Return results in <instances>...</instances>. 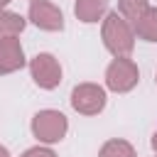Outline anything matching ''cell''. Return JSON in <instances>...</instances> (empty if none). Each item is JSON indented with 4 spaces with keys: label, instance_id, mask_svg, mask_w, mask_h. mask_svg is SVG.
<instances>
[{
    "label": "cell",
    "instance_id": "cell-12",
    "mask_svg": "<svg viewBox=\"0 0 157 157\" xmlns=\"http://www.w3.org/2000/svg\"><path fill=\"white\" fill-rule=\"evenodd\" d=\"M147 7H150L147 0H118V12H120L130 25H135V22L145 15Z\"/></svg>",
    "mask_w": 157,
    "mask_h": 157
},
{
    "label": "cell",
    "instance_id": "cell-11",
    "mask_svg": "<svg viewBox=\"0 0 157 157\" xmlns=\"http://www.w3.org/2000/svg\"><path fill=\"white\" fill-rule=\"evenodd\" d=\"M98 157H137V155H135V147H132L128 140H118V137H115V140L103 142Z\"/></svg>",
    "mask_w": 157,
    "mask_h": 157
},
{
    "label": "cell",
    "instance_id": "cell-17",
    "mask_svg": "<svg viewBox=\"0 0 157 157\" xmlns=\"http://www.w3.org/2000/svg\"><path fill=\"white\" fill-rule=\"evenodd\" d=\"M155 81H157V78H155Z\"/></svg>",
    "mask_w": 157,
    "mask_h": 157
},
{
    "label": "cell",
    "instance_id": "cell-14",
    "mask_svg": "<svg viewBox=\"0 0 157 157\" xmlns=\"http://www.w3.org/2000/svg\"><path fill=\"white\" fill-rule=\"evenodd\" d=\"M152 150H155V152H157V132H155V135H152Z\"/></svg>",
    "mask_w": 157,
    "mask_h": 157
},
{
    "label": "cell",
    "instance_id": "cell-8",
    "mask_svg": "<svg viewBox=\"0 0 157 157\" xmlns=\"http://www.w3.org/2000/svg\"><path fill=\"white\" fill-rule=\"evenodd\" d=\"M108 10V0H76L74 12L81 22H98Z\"/></svg>",
    "mask_w": 157,
    "mask_h": 157
},
{
    "label": "cell",
    "instance_id": "cell-10",
    "mask_svg": "<svg viewBox=\"0 0 157 157\" xmlns=\"http://www.w3.org/2000/svg\"><path fill=\"white\" fill-rule=\"evenodd\" d=\"M25 29V17L17 12L0 10V39L2 37H17Z\"/></svg>",
    "mask_w": 157,
    "mask_h": 157
},
{
    "label": "cell",
    "instance_id": "cell-1",
    "mask_svg": "<svg viewBox=\"0 0 157 157\" xmlns=\"http://www.w3.org/2000/svg\"><path fill=\"white\" fill-rule=\"evenodd\" d=\"M101 37H103L105 49L113 56H130L132 49H135V29H132V25L118 10L105 15Z\"/></svg>",
    "mask_w": 157,
    "mask_h": 157
},
{
    "label": "cell",
    "instance_id": "cell-5",
    "mask_svg": "<svg viewBox=\"0 0 157 157\" xmlns=\"http://www.w3.org/2000/svg\"><path fill=\"white\" fill-rule=\"evenodd\" d=\"M29 71H32V78L39 88L52 91L61 83V66L52 54H37L29 61Z\"/></svg>",
    "mask_w": 157,
    "mask_h": 157
},
{
    "label": "cell",
    "instance_id": "cell-7",
    "mask_svg": "<svg viewBox=\"0 0 157 157\" xmlns=\"http://www.w3.org/2000/svg\"><path fill=\"white\" fill-rule=\"evenodd\" d=\"M25 66V52L17 37H2L0 39V76L20 71Z\"/></svg>",
    "mask_w": 157,
    "mask_h": 157
},
{
    "label": "cell",
    "instance_id": "cell-2",
    "mask_svg": "<svg viewBox=\"0 0 157 157\" xmlns=\"http://www.w3.org/2000/svg\"><path fill=\"white\" fill-rule=\"evenodd\" d=\"M137 81H140V69L128 56H115L105 69V86L115 93L132 91L137 86Z\"/></svg>",
    "mask_w": 157,
    "mask_h": 157
},
{
    "label": "cell",
    "instance_id": "cell-9",
    "mask_svg": "<svg viewBox=\"0 0 157 157\" xmlns=\"http://www.w3.org/2000/svg\"><path fill=\"white\" fill-rule=\"evenodd\" d=\"M135 34L145 42H157V7H147L145 15L132 25Z\"/></svg>",
    "mask_w": 157,
    "mask_h": 157
},
{
    "label": "cell",
    "instance_id": "cell-6",
    "mask_svg": "<svg viewBox=\"0 0 157 157\" xmlns=\"http://www.w3.org/2000/svg\"><path fill=\"white\" fill-rule=\"evenodd\" d=\"M29 20L32 25H37L39 29H47V32H59L64 29V15L56 5L47 2V0H32L29 5Z\"/></svg>",
    "mask_w": 157,
    "mask_h": 157
},
{
    "label": "cell",
    "instance_id": "cell-16",
    "mask_svg": "<svg viewBox=\"0 0 157 157\" xmlns=\"http://www.w3.org/2000/svg\"><path fill=\"white\" fill-rule=\"evenodd\" d=\"M7 2H10V0H0V10H2V7L7 5Z\"/></svg>",
    "mask_w": 157,
    "mask_h": 157
},
{
    "label": "cell",
    "instance_id": "cell-15",
    "mask_svg": "<svg viewBox=\"0 0 157 157\" xmlns=\"http://www.w3.org/2000/svg\"><path fill=\"white\" fill-rule=\"evenodd\" d=\"M0 157H10V152H7V150H5L2 145H0Z\"/></svg>",
    "mask_w": 157,
    "mask_h": 157
},
{
    "label": "cell",
    "instance_id": "cell-4",
    "mask_svg": "<svg viewBox=\"0 0 157 157\" xmlns=\"http://www.w3.org/2000/svg\"><path fill=\"white\" fill-rule=\"evenodd\" d=\"M71 108L81 115H98L105 108V91L98 83H78L71 91Z\"/></svg>",
    "mask_w": 157,
    "mask_h": 157
},
{
    "label": "cell",
    "instance_id": "cell-3",
    "mask_svg": "<svg viewBox=\"0 0 157 157\" xmlns=\"http://www.w3.org/2000/svg\"><path fill=\"white\" fill-rule=\"evenodd\" d=\"M69 130V123H66V115L59 113V110H39L34 118H32V132L39 142H47V145H54L59 140H64Z\"/></svg>",
    "mask_w": 157,
    "mask_h": 157
},
{
    "label": "cell",
    "instance_id": "cell-13",
    "mask_svg": "<svg viewBox=\"0 0 157 157\" xmlns=\"http://www.w3.org/2000/svg\"><path fill=\"white\" fill-rule=\"evenodd\" d=\"M20 157H56L49 147H29L27 152H22Z\"/></svg>",
    "mask_w": 157,
    "mask_h": 157
}]
</instances>
